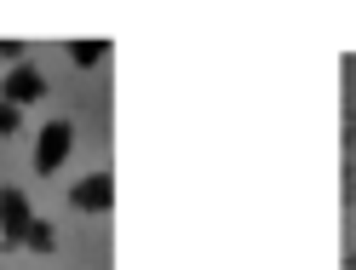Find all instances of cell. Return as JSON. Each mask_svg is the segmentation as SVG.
Returning a JSON list of instances; mask_svg holds the SVG:
<instances>
[{"label":"cell","instance_id":"obj_1","mask_svg":"<svg viewBox=\"0 0 356 270\" xmlns=\"http://www.w3.org/2000/svg\"><path fill=\"white\" fill-rule=\"evenodd\" d=\"M70 150H75V121H47L40 127V138H35V173H58L63 161H70Z\"/></svg>","mask_w":356,"mask_h":270},{"label":"cell","instance_id":"obj_4","mask_svg":"<svg viewBox=\"0 0 356 270\" xmlns=\"http://www.w3.org/2000/svg\"><path fill=\"white\" fill-rule=\"evenodd\" d=\"M70 207H81V213H109V207H115V178H109V173L75 178V184H70Z\"/></svg>","mask_w":356,"mask_h":270},{"label":"cell","instance_id":"obj_6","mask_svg":"<svg viewBox=\"0 0 356 270\" xmlns=\"http://www.w3.org/2000/svg\"><path fill=\"white\" fill-rule=\"evenodd\" d=\"M24 247H29V253H52V247H58V230H52V224L35 213V224L24 230Z\"/></svg>","mask_w":356,"mask_h":270},{"label":"cell","instance_id":"obj_5","mask_svg":"<svg viewBox=\"0 0 356 270\" xmlns=\"http://www.w3.org/2000/svg\"><path fill=\"white\" fill-rule=\"evenodd\" d=\"M104 58H109V40H104V35H81V40H70V63H81V70H98Z\"/></svg>","mask_w":356,"mask_h":270},{"label":"cell","instance_id":"obj_2","mask_svg":"<svg viewBox=\"0 0 356 270\" xmlns=\"http://www.w3.org/2000/svg\"><path fill=\"white\" fill-rule=\"evenodd\" d=\"M35 224V207H29V196L17 190V184H6L0 190V241L6 247H24V230Z\"/></svg>","mask_w":356,"mask_h":270},{"label":"cell","instance_id":"obj_7","mask_svg":"<svg viewBox=\"0 0 356 270\" xmlns=\"http://www.w3.org/2000/svg\"><path fill=\"white\" fill-rule=\"evenodd\" d=\"M24 127V109H12L6 98H0V138H6V132H17Z\"/></svg>","mask_w":356,"mask_h":270},{"label":"cell","instance_id":"obj_3","mask_svg":"<svg viewBox=\"0 0 356 270\" xmlns=\"http://www.w3.org/2000/svg\"><path fill=\"white\" fill-rule=\"evenodd\" d=\"M0 98H6L12 109L40 104V98H47V75H40L35 63H12V70H6V81H0Z\"/></svg>","mask_w":356,"mask_h":270},{"label":"cell","instance_id":"obj_8","mask_svg":"<svg viewBox=\"0 0 356 270\" xmlns=\"http://www.w3.org/2000/svg\"><path fill=\"white\" fill-rule=\"evenodd\" d=\"M345 270H356V247H350V253H345Z\"/></svg>","mask_w":356,"mask_h":270}]
</instances>
